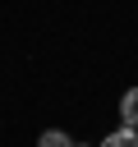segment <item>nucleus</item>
Returning <instances> with one entry per match:
<instances>
[{
	"mask_svg": "<svg viewBox=\"0 0 138 147\" xmlns=\"http://www.w3.org/2000/svg\"><path fill=\"white\" fill-rule=\"evenodd\" d=\"M120 119H124L129 129H138V87H129V92L120 96Z\"/></svg>",
	"mask_w": 138,
	"mask_h": 147,
	"instance_id": "f257e3e1",
	"label": "nucleus"
},
{
	"mask_svg": "<svg viewBox=\"0 0 138 147\" xmlns=\"http://www.w3.org/2000/svg\"><path fill=\"white\" fill-rule=\"evenodd\" d=\"M37 147H74V138H69V133H60V129H46V133L37 138Z\"/></svg>",
	"mask_w": 138,
	"mask_h": 147,
	"instance_id": "7ed1b4c3",
	"label": "nucleus"
},
{
	"mask_svg": "<svg viewBox=\"0 0 138 147\" xmlns=\"http://www.w3.org/2000/svg\"><path fill=\"white\" fill-rule=\"evenodd\" d=\"M74 147H78V142H74Z\"/></svg>",
	"mask_w": 138,
	"mask_h": 147,
	"instance_id": "20e7f679",
	"label": "nucleus"
},
{
	"mask_svg": "<svg viewBox=\"0 0 138 147\" xmlns=\"http://www.w3.org/2000/svg\"><path fill=\"white\" fill-rule=\"evenodd\" d=\"M101 147H138V129L120 124L115 133H106V138H101Z\"/></svg>",
	"mask_w": 138,
	"mask_h": 147,
	"instance_id": "f03ea898",
	"label": "nucleus"
}]
</instances>
